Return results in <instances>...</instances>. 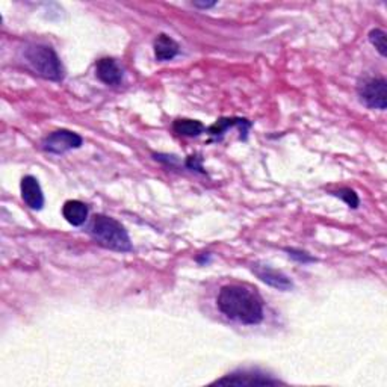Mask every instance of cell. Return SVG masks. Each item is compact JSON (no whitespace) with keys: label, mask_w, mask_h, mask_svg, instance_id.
<instances>
[{"label":"cell","mask_w":387,"mask_h":387,"mask_svg":"<svg viewBox=\"0 0 387 387\" xmlns=\"http://www.w3.org/2000/svg\"><path fill=\"white\" fill-rule=\"evenodd\" d=\"M219 312L245 325L263 321V300L256 290L244 285L223 286L216 297Z\"/></svg>","instance_id":"1"},{"label":"cell","mask_w":387,"mask_h":387,"mask_svg":"<svg viewBox=\"0 0 387 387\" xmlns=\"http://www.w3.org/2000/svg\"><path fill=\"white\" fill-rule=\"evenodd\" d=\"M90 235L97 244L108 250L120 253H130L134 250L127 230L116 218L95 215L90 227Z\"/></svg>","instance_id":"2"},{"label":"cell","mask_w":387,"mask_h":387,"mask_svg":"<svg viewBox=\"0 0 387 387\" xmlns=\"http://www.w3.org/2000/svg\"><path fill=\"white\" fill-rule=\"evenodd\" d=\"M24 58L33 72L38 76L47 79V81L59 82L65 76L63 63H61L56 52L50 46L32 44V46L24 50Z\"/></svg>","instance_id":"3"},{"label":"cell","mask_w":387,"mask_h":387,"mask_svg":"<svg viewBox=\"0 0 387 387\" xmlns=\"http://www.w3.org/2000/svg\"><path fill=\"white\" fill-rule=\"evenodd\" d=\"M84 144V138L77 135L76 132L61 129L52 132L49 136L42 139V150L54 153V155H63L73 148H81Z\"/></svg>","instance_id":"4"},{"label":"cell","mask_w":387,"mask_h":387,"mask_svg":"<svg viewBox=\"0 0 387 387\" xmlns=\"http://www.w3.org/2000/svg\"><path fill=\"white\" fill-rule=\"evenodd\" d=\"M358 95L368 108L384 111L387 104V85L384 79H369L358 88Z\"/></svg>","instance_id":"5"},{"label":"cell","mask_w":387,"mask_h":387,"mask_svg":"<svg viewBox=\"0 0 387 387\" xmlns=\"http://www.w3.org/2000/svg\"><path fill=\"white\" fill-rule=\"evenodd\" d=\"M253 272L256 274L263 283H267L271 287H276L278 290H290L294 287L292 280H290L283 272L274 269L269 265H260V263H254Z\"/></svg>","instance_id":"6"},{"label":"cell","mask_w":387,"mask_h":387,"mask_svg":"<svg viewBox=\"0 0 387 387\" xmlns=\"http://www.w3.org/2000/svg\"><path fill=\"white\" fill-rule=\"evenodd\" d=\"M281 381L276 380L269 375L259 372H235L227 375L221 380H216L215 384H236V386H258V384H280Z\"/></svg>","instance_id":"7"},{"label":"cell","mask_w":387,"mask_h":387,"mask_svg":"<svg viewBox=\"0 0 387 387\" xmlns=\"http://www.w3.org/2000/svg\"><path fill=\"white\" fill-rule=\"evenodd\" d=\"M22 198L33 210H41L44 206V194L38 180L33 175H24L20 183Z\"/></svg>","instance_id":"8"},{"label":"cell","mask_w":387,"mask_h":387,"mask_svg":"<svg viewBox=\"0 0 387 387\" xmlns=\"http://www.w3.org/2000/svg\"><path fill=\"white\" fill-rule=\"evenodd\" d=\"M95 74L103 84L117 86L123 82V70L116 59L102 58L95 64Z\"/></svg>","instance_id":"9"},{"label":"cell","mask_w":387,"mask_h":387,"mask_svg":"<svg viewBox=\"0 0 387 387\" xmlns=\"http://www.w3.org/2000/svg\"><path fill=\"white\" fill-rule=\"evenodd\" d=\"M235 126L241 129V138L247 139V132L251 127V123L245 118H221V120H218L215 125L207 127L206 132L209 135H212L216 139H219L227 129L235 127Z\"/></svg>","instance_id":"10"},{"label":"cell","mask_w":387,"mask_h":387,"mask_svg":"<svg viewBox=\"0 0 387 387\" xmlns=\"http://www.w3.org/2000/svg\"><path fill=\"white\" fill-rule=\"evenodd\" d=\"M153 49H155L156 59L162 61V63H164V61L174 59L180 52L179 44L165 33L157 35V38L153 42Z\"/></svg>","instance_id":"11"},{"label":"cell","mask_w":387,"mask_h":387,"mask_svg":"<svg viewBox=\"0 0 387 387\" xmlns=\"http://www.w3.org/2000/svg\"><path fill=\"white\" fill-rule=\"evenodd\" d=\"M88 206L82 201L79 200H68L63 206V215L67 219V223H70L74 227H79L85 224L88 219Z\"/></svg>","instance_id":"12"},{"label":"cell","mask_w":387,"mask_h":387,"mask_svg":"<svg viewBox=\"0 0 387 387\" xmlns=\"http://www.w3.org/2000/svg\"><path fill=\"white\" fill-rule=\"evenodd\" d=\"M173 129L177 135L182 136H198L206 132V127L203 126V123H200L198 120H189V118H179L173 123Z\"/></svg>","instance_id":"13"},{"label":"cell","mask_w":387,"mask_h":387,"mask_svg":"<svg viewBox=\"0 0 387 387\" xmlns=\"http://www.w3.org/2000/svg\"><path fill=\"white\" fill-rule=\"evenodd\" d=\"M369 41L372 46L378 50V54L381 56L387 55V46H386V32L381 29H372L369 32Z\"/></svg>","instance_id":"14"},{"label":"cell","mask_w":387,"mask_h":387,"mask_svg":"<svg viewBox=\"0 0 387 387\" xmlns=\"http://www.w3.org/2000/svg\"><path fill=\"white\" fill-rule=\"evenodd\" d=\"M331 196L339 197L340 200H344L349 207H353V209H357V207H358L360 200H358V196H357V194H356L353 189H349V188H342V189H339V191H336V192H331Z\"/></svg>","instance_id":"15"},{"label":"cell","mask_w":387,"mask_h":387,"mask_svg":"<svg viewBox=\"0 0 387 387\" xmlns=\"http://www.w3.org/2000/svg\"><path fill=\"white\" fill-rule=\"evenodd\" d=\"M286 253L289 254V258H292L301 263H309V262H315V259L312 256H309L306 251L301 250H294V248H286Z\"/></svg>","instance_id":"16"},{"label":"cell","mask_w":387,"mask_h":387,"mask_svg":"<svg viewBox=\"0 0 387 387\" xmlns=\"http://www.w3.org/2000/svg\"><path fill=\"white\" fill-rule=\"evenodd\" d=\"M196 8H201V10H207V8H212L216 5V2H194L192 3Z\"/></svg>","instance_id":"17"}]
</instances>
